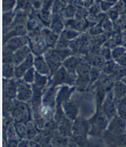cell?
Returning a JSON list of instances; mask_svg holds the SVG:
<instances>
[{"label":"cell","instance_id":"cell-1","mask_svg":"<svg viewBox=\"0 0 126 147\" xmlns=\"http://www.w3.org/2000/svg\"><path fill=\"white\" fill-rule=\"evenodd\" d=\"M11 116L15 122H27L31 120V110L26 102L14 99V107Z\"/></svg>","mask_w":126,"mask_h":147},{"label":"cell","instance_id":"cell-2","mask_svg":"<svg viewBox=\"0 0 126 147\" xmlns=\"http://www.w3.org/2000/svg\"><path fill=\"white\" fill-rule=\"evenodd\" d=\"M102 110L103 113L106 116L109 120L112 119L115 115H117L116 101L115 100L112 89L106 92L102 105Z\"/></svg>","mask_w":126,"mask_h":147},{"label":"cell","instance_id":"cell-3","mask_svg":"<svg viewBox=\"0 0 126 147\" xmlns=\"http://www.w3.org/2000/svg\"><path fill=\"white\" fill-rule=\"evenodd\" d=\"M33 96V88L28 83L22 81H18V87H17V94H16V99L18 100L28 102L32 100Z\"/></svg>","mask_w":126,"mask_h":147},{"label":"cell","instance_id":"cell-4","mask_svg":"<svg viewBox=\"0 0 126 147\" xmlns=\"http://www.w3.org/2000/svg\"><path fill=\"white\" fill-rule=\"evenodd\" d=\"M108 130L115 135L126 133V120L122 119L118 114L115 115L112 119H110V123L108 125Z\"/></svg>","mask_w":126,"mask_h":147},{"label":"cell","instance_id":"cell-5","mask_svg":"<svg viewBox=\"0 0 126 147\" xmlns=\"http://www.w3.org/2000/svg\"><path fill=\"white\" fill-rule=\"evenodd\" d=\"M28 40L25 36H14L7 40L6 43L4 44L3 50L15 52V51L25 45H27Z\"/></svg>","mask_w":126,"mask_h":147},{"label":"cell","instance_id":"cell-6","mask_svg":"<svg viewBox=\"0 0 126 147\" xmlns=\"http://www.w3.org/2000/svg\"><path fill=\"white\" fill-rule=\"evenodd\" d=\"M18 82L11 79L4 78L2 83V96L3 98L15 99L17 94Z\"/></svg>","mask_w":126,"mask_h":147},{"label":"cell","instance_id":"cell-7","mask_svg":"<svg viewBox=\"0 0 126 147\" xmlns=\"http://www.w3.org/2000/svg\"><path fill=\"white\" fill-rule=\"evenodd\" d=\"M34 55L31 53L20 64H18V66H15V78L17 79L23 78V76L26 73V71L29 70L32 67H34Z\"/></svg>","mask_w":126,"mask_h":147},{"label":"cell","instance_id":"cell-8","mask_svg":"<svg viewBox=\"0 0 126 147\" xmlns=\"http://www.w3.org/2000/svg\"><path fill=\"white\" fill-rule=\"evenodd\" d=\"M34 67L37 72L43 75L48 76L50 74V67L44 56L43 57L41 55H37L36 57H34Z\"/></svg>","mask_w":126,"mask_h":147},{"label":"cell","instance_id":"cell-9","mask_svg":"<svg viewBox=\"0 0 126 147\" xmlns=\"http://www.w3.org/2000/svg\"><path fill=\"white\" fill-rule=\"evenodd\" d=\"M80 63L79 57L76 56H70L63 61V66L66 69L69 74H76Z\"/></svg>","mask_w":126,"mask_h":147},{"label":"cell","instance_id":"cell-10","mask_svg":"<svg viewBox=\"0 0 126 147\" xmlns=\"http://www.w3.org/2000/svg\"><path fill=\"white\" fill-rule=\"evenodd\" d=\"M41 34L46 45L48 46L54 45L58 40V34L54 32L53 30L48 29V28H44L41 31Z\"/></svg>","mask_w":126,"mask_h":147},{"label":"cell","instance_id":"cell-11","mask_svg":"<svg viewBox=\"0 0 126 147\" xmlns=\"http://www.w3.org/2000/svg\"><path fill=\"white\" fill-rule=\"evenodd\" d=\"M31 54V50L28 46L25 45L14 52V64L18 66L28 55Z\"/></svg>","mask_w":126,"mask_h":147},{"label":"cell","instance_id":"cell-12","mask_svg":"<svg viewBox=\"0 0 126 147\" xmlns=\"http://www.w3.org/2000/svg\"><path fill=\"white\" fill-rule=\"evenodd\" d=\"M112 91L114 94L115 100L118 101L126 96V84L122 80H117L114 83Z\"/></svg>","mask_w":126,"mask_h":147},{"label":"cell","instance_id":"cell-13","mask_svg":"<svg viewBox=\"0 0 126 147\" xmlns=\"http://www.w3.org/2000/svg\"><path fill=\"white\" fill-rule=\"evenodd\" d=\"M68 78L70 80H72L68 71H66V69L64 66H62L55 72L53 81L54 83V84H60L65 82Z\"/></svg>","mask_w":126,"mask_h":147},{"label":"cell","instance_id":"cell-14","mask_svg":"<svg viewBox=\"0 0 126 147\" xmlns=\"http://www.w3.org/2000/svg\"><path fill=\"white\" fill-rule=\"evenodd\" d=\"M15 74V65L13 63L2 64V75L5 79H11Z\"/></svg>","mask_w":126,"mask_h":147},{"label":"cell","instance_id":"cell-15","mask_svg":"<svg viewBox=\"0 0 126 147\" xmlns=\"http://www.w3.org/2000/svg\"><path fill=\"white\" fill-rule=\"evenodd\" d=\"M14 125H15L18 136L22 140L27 139V132H28L27 123L25 122H15Z\"/></svg>","mask_w":126,"mask_h":147},{"label":"cell","instance_id":"cell-16","mask_svg":"<svg viewBox=\"0 0 126 147\" xmlns=\"http://www.w3.org/2000/svg\"><path fill=\"white\" fill-rule=\"evenodd\" d=\"M63 107H64L65 113L66 117L70 119H75L77 113V109L76 107L75 104L73 102H67L64 103L63 105Z\"/></svg>","mask_w":126,"mask_h":147},{"label":"cell","instance_id":"cell-17","mask_svg":"<svg viewBox=\"0 0 126 147\" xmlns=\"http://www.w3.org/2000/svg\"><path fill=\"white\" fill-rule=\"evenodd\" d=\"M126 74V67L121 66L120 64H119L116 62V64L115 66V68L113 70V72L111 74L112 78H113V80L115 81L117 80H121L122 78L125 77Z\"/></svg>","mask_w":126,"mask_h":147},{"label":"cell","instance_id":"cell-18","mask_svg":"<svg viewBox=\"0 0 126 147\" xmlns=\"http://www.w3.org/2000/svg\"><path fill=\"white\" fill-rule=\"evenodd\" d=\"M117 114L126 120V96L116 101Z\"/></svg>","mask_w":126,"mask_h":147},{"label":"cell","instance_id":"cell-19","mask_svg":"<svg viewBox=\"0 0 126 147\" xmlns=\"http://www.w3.org/2000/svg\"><path fill=\"white\" fill-rule=\"evenodd\" d=\"M99 54L105 58L106 61H109L112 60V48L108 44L107 41H105V43L103 44V45L100 47V50H99Z\"/></svg>","mask_w":126,"mask_h":147},{"label":"cell","instance_id":"cell-20","mask_svg":"<svg viewBox=\"0 0 126 147\" xmlns=\"http://www.w3.org/2000/svg\"><path fill=\"white\" fill-rule=\"evenodd\" d=\"M80 33L77 31L73 30L72 28H66L62 31L61 34H60V38L68 40V41H72L73 39L76 38Z\"/></svg>","mask_w":126,"mask_h":147},{"label":"cell","instance_id":"cell-21","mask_svg":"<svg viewBox=\"0 0 126 147\" xmlns=\"http://www.w3.org/2000/svg\"><path fill=\"white\" fill-rule=\"evenodd\" d=\"M47 76L43 75L37 72L35 74V78H34V81L33 83V85L37 87H39L42 89L44 86H45L46 83H47Z\"/></svg>","mask_w":126,"mask_h":147},{"label":"cell","instance_id":"cell-22","mask_svg":"<svg viewBox=\"0 0 126 147\" xmlns=\"http://www.w3.org/2000/svg\"><path fill=\"white\" fill-rule=\"evenodd\" d=\"M126 53V47L123 45L116 46L112 49V57L114 61H116Z\"/></svg>","mask_w":126,"mask_h":147},{"label":"cell","instance_id":"cell-23","mask_svg":"<svg viewBox=\"0 0 126 147\" xmlns=\"http://www.w3.org/2000/svg\"><path fill=\"white\" fill-rule=\"evenodd\" d=\"M101 69L96 67H92L89 71V84H93L96 80H99V78L101 75Z\"/></svg>","mask_w":126,"mask_h":147},{"label":"cell","instance_id":"cell-24","mask_svg":"<svg viewBox=\"0 0 126 147\" xmlns=\"http://www.w3.org/2000/svg\"><path fill=\"white\" fill-rule=\"evenodd\" d=\"M35 74H36V71L34 69V67H32L29 70H27L26 71V73L24 74L23 76V80L26 83H28V84H32L34 83V78H35Z\"/></svg>","mask_w":126,"mask_h":147},{"label":"cell","instance_id":"cell-25","mask_svg":"<svg viewBox=\"0 0 126 147\" xmlns=\"http://www.w3.org/2000/svg\"><path fill=\"white\" fill-rule=\"evenodd\" d=\"M103 32V28L102 25H95L92 28H90L89 30V34H92V35H98V34H102Z\"/></svg>","mask_w":126,"mask_h":147},{"label":"cell","instance_id":"cell-26","mask_svg":"<svg viewBox=\"0 0 126 147\" xmlns=\"http://www.w3.org/2000/svg\"><path fill=\"white\" fill-rule=\"evenodd\" d=\"M115 61L119 64H120L121 66L126 67V53L124 54L121 57H119V59H117Z\"/></svg>","mask_w":126,"mask_h":147},{"label":"cell","instance_id":"cell-27","mask_svg":"<svg viewBox=\"0 0 126 147\" xmlns=\"http://www.w3.org/2000/svg\"><path fill=\"white\" fill-rule=\"evenodd\" d=\"M121 80H122V81H123V82L125 83V84H126V74H125V77H124V78H122V79H121Z\"/></svg>","mask_w":126,"mask_h":147},{"label":"cell","instance_id":"cell-28","mask_svg":"<svg viewBox=\"0 0 126 147\" xmlns=\"http://www.w3.org/2000/svg\"><path fill=\"white\" fill-rule=\"evenodd\" d=\"M125 47H126V45H125Z\"/></svg>","mask_w":126,"mask_h":147}]
</instances>
